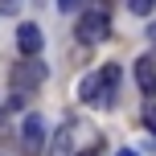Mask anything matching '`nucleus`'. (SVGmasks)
<instances>
[{
    "instance_id": "f8f14e48",
    "label": "nucleus",
    "mask_w": 156,
    "mask_h": 156,
    "mask_svg": "<svg viewBox=\"0 0 156 156\" xmlns=\"http://www.w3.org/2000/svg\"><path fill=\"white\" fill-rule=\"evenodd\" d=\"M0 8H4V12H12V8H16V0H0Z\"/></svg>"
},
{
    "instance_id": "39448f33",
    "label": "nucleus",
    "mask_w": 156,
    "mask_h": 156,
    "mask_svg": "<svg viewBox=\"0 0 156 156\" xmlns=\"http://www.w3.org/2000/svg\"><path fill=\"white\" fill-rule=\"evenodd\" d=\"M41 78H45V66H41L37 58H25V62L16 66V70H12V82L21 86V90H29V86H37Z\"/></svg>"
},
{
    "instance_id": "f03ea898",
    "label": "nucleus",
    "mask_w": 156,
    "mask_h": 156,
    "mask_svg": "<svg viewBox=\"0 0 156 156\" xmlns=\"http://www.w3.org/2000/svg\"><path fill=\"white\" fill-rule=\"evenodd\" d=\"M41 144H45V119L41 115H25V123H21V148L25 152H41Z\"/></svg>"
},
{
    "instance_id": "7ed1b4c3",
    "label": "nucleus",
    "mask_w": 156,
    "mask_h": 156,
    "mask_svg": "<svg viewBox=\"0 0 156 156\" xmlns=\"http://www.w3.org/2000/svg\"><path fill=\"white\" fill-rule=\"evenodd\" d=\"M119 99V66H103L99 70V107H115Z\"/></svg>"
},
{
    "instance_id": "20e7f679",
    "label": "nucleus",
    "mask_w": 156,
    "mask_h": 156,
    "mask_svg": "<svg viewBox=\"0 0 156 156\" xmlns=\"http://www.w3.org/2000/svg\"><path fill=\"white\" fill-rule=\"evenodd\" d=\"M16 45H21V54H25V58H37V54H41V45H45V37H41L37 25L21 21V25H16Z\"/></svg>"
},
{
    "instance_id": "ddd939ff",
    "label": "nucleus",
    "mask_w": 156,
    "mask_h": 156,
    "mask_svg": "<svg viewBox=\"0 0 156 156\" xmlns=\"http://www.w3.org/2000/svg\"><path fill=\"white\" fill-rule=\"evenodd\" d=\"M74 156H99V144H94V148H90V152H74Z\"/></svg>"
},
{
    "instance_id": "4468645a",
    "label": "nucleus",
    "mask_w": 156,
    "mask_h": 156,
    "mask_svg": "<svg viewBox=\"0 0 156 156\" xmlns=\"http://www.w3.org/2000/svg\"><path fill=\"white\" fill-rule=\"evenodd\" d=\"M119 156H136V152H132V148H123V152H119Z\"/></svg>"
},
{
    "instance_id": "9b49d317",
    "label": "nucleus",
    "mask_w": 156,
    "mask_h": 156,
    "mask_svg": "<svg viewBox=\"0 0 156 156\" xmlns=\"http://www.w3.org/2000/svg\"><path fill=\"white\" fill-rule=\"evenodd\" d=\"M82 4H86V0H58V8H62V12H78Z\"/></svg>"
},
{
    "instance_id": "1a4fd4ad",
    "label": "nucleus",
    "mask_w": 156,
    "mask_h": 156,
    "mask_svg": "<svg viewBox=\"0 0 156 156\" xmlns=\"http://www.w3.org/2000/svg\"><path fill=\"white\" fill-rule=\"evenodd\" d=\"M127 8H132L136 16H152V8H156V0H127Z\"/></svg>"
},
{
    "instance_id": "423d86ee",
    "label": "nucleus",
    "mask_w": 156,
    "mask_h": 156,
    "mask_svg": "<svg viewBox=\"0 0 156 156\" xmlns=\"http://www.w3.org/2000/svg\"><path fill=\"white\" fill-rule=\"evenodd\" d=\"M49 156H74V123H62L49 140Z\"/></svg>"
},
{
    "instance_id": "6e6552de",
    "label": "nucleus",
    "mask_w": 156,
    "mask_h": 156,
    "mask_svg": "<svg viewBox=\"0 0 156 156\" xmlns=\"http://www.w3.org/2000/svg\"><path fill=\"white\" fill-rule=\"evenodd\" d=\"M78 99H82V103H94V107H99V74L78 78Z\"/></svg>"
},
{
    "instance_id": "0eeeda50",
    "label": "nucleus",
    "mask_w": 156,
    "mask_h": 156,
    "mask_svg": "<svg viewBox=\"0 0 156 156\" xmlns=\"http://www.w3.org/2000/svg\"><path fill=\"white\" fill-rule=\"evenodd\" d=\"M136 82H140V90L148 94H156V62L152 58H136Z\"/></svg>"
},
{
    "instance_id": "f257e3e1",
    "label": "nucleus",
    "mask_w": 156,
    "mask_h": 156,
    "mask_svg": "<svg viewBox=\"0 0 156 156\" xmlns=\"http://www.w3.org/2000/svg\"><path fill=\"white\" fill-rule=\"evenodd\" d=\"M74 33H78V41H82V45H99V41L111 37V21H107V12H103V8H86V12L78 16Z\"/></svg>"
},
{
    "instance_id": "9d476101",
    "label": "nucleus",
    "mask_w": 156,
    "mask_h": 156,
    "mask_svg": "<svg viewBox=\"0 0 156 156\" xmlns=\"http://www.w3.org/2000/svg\"><path fill=\"white\" fill-rule=\"evenodd\" d=\"M144 132L156 136V103H148V107H144Z\"/></svg>"
}]
</instances>
